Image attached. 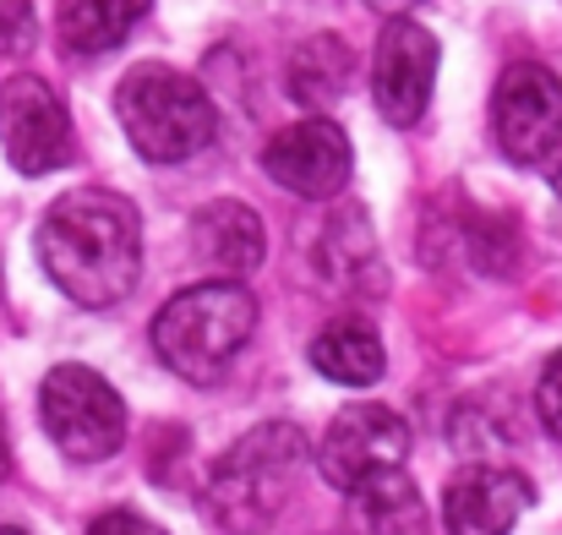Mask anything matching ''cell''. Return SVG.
I'll list each match as a JSON object with an SVG mask.
<instances>
[{
    "mask_svg": "<svg viewBox=\"0 0 562 535\" xmlns=\"http://www.w3.org/2000/svg\"><path fill=\"white\" fill-rule=\"evenodd\" d=\"M191 246L218 279H240L262 263V219L246 202H207L191 224Z\"/></svg>",
    "mask_w": 562,
    "mask_h": 535,
    "instance_id": "obj_12",
    "label": "cell"
},
{
    "mask_svg": "<svg viewBox=\"0 0 562 535\" xmlns=\"http://www.w3.org/2000/svg\"><path fill=\"white\" fill-rule=\"evenodd\" d=\"M437 38L409 22V16H393L376 38V55H372V93H376V110L387 126H415L431 104V82H437Z\"/></svg>",
    "mask_w": 562,
    "mask_h": 535,
    "instance_id": "obj_9",
    "label": "cell"
},
{
    "mask_svg": "<svg viewBox=\"0 0 562 535\" xmlns=\"http://www.w3.org/2000/svg\"><path fill=\"white\" fill-rule=\"evenodd\" d=\"M547 165H552V170H547V176H552V191H558V197H562V143H558V154H552Z\"/></svg>",
    "mask_w": 562,
    "mask_h": 535,
    "instance_id": "obj_22",
    "label": "cell"
},
{
    "mask_svg": "<svg viewBox=\"0 0 562 535\" xmlns=\"http://www.w3.org/2000/svg\"><path fill=\"white\" fill-rule=\"evenodd\" d=\"M115 110H121L132 148L148 165H181L218 137V115H213V99L202 93V82L165 60L132 66L115 88Z\"/></svg>",
    "mask_w": 562,
    "mask_h": 535,
    "instance_id": "obj_4",
    "label": "cell"
},
{
    "mask_svg": "<svg viewBox=\"0 0 562 535\" xmlns=\"http://www.w3.org/2000/svg\"><path fill=\"white\" fill-rule=\"evenodd\" d=\"M530 503H536V487L519 470L475 465L453 476V487L442 492V520H448V535H508Z\"/></svg>",
    "mask_w": 562,
    "mask_h": 535,
    "instance_id": "obj_11",
    "label": "cell"
},
{
    "mask_svg": "<svg viewBox=\"0 0 562 535\" xmlns=\"http://www.w3.org/2000/svg\"><path fill=\"white\" fill-rule=\"evenodd\" d=\"M312 366L328 377V382H345V388H367L382 377V339L367 317H334L317 339H312Z\"/></svg>",
    "mask_w": 562,
    "mask_h": 535,
    "instance_id": "obj_13",
    "label": "cell"
},
{
    "mask_svg": "<svg viewBox=\"0 0 562 535\" xmlns=\"http://www.w3.org/2000/svg\"><path fill=\"white\" fill-rule=\"evenodd\" d=\"M350 82H356V55H350V44L339 33H317V38H306L290 55V93L301 104H312V110L345 99Z\"/></svg>",
    "mask_w": 562,
    "mask_h": 535,
    "instance_id": "obj_15",
    "label": "cell"
},
{
    "mask_svg": "<svg viewBox=\"0 0 562 535\" xmlns=\"http://www.w3.org/2000/svg\"><path fill=\"white\" fill-rule=\"evenodd\" d=\"M0 148L16 176H49L71 165V115L44 77H11L0 88Z\"/></svg>",
    "mask_w": 562,
    "mask_h": 535,
    "instance_id": "obj_8",
    "label": "cell"
},
{
    "mask_svg": "<svg viewBox=\"0 0 562 535\" xmlns=\"http://www.w3.org/2000/svg\"><path fill=\"white\" fill-rule=\"evenodd\" d=\"M0 535H22V531H0Z\"/></svg>",
    "mask_w": 562,
    "mask_h": 535,
    "instance_id": "obj_23",
    "label": "cell"
},
{
    "mask_svg": "<svg viewBox=\"0 0 562 535\" xmlns=\"http://www.w3.org/2000/svg\"><path fill=\"white\" fill-rule=\"evenodd\" d=\"M409 459V421L387 404H350L328 421L323 443H317V476L334 492H361L367 481H382L393 470H404Z\"/></svg>",
    "mask_w": 562,
    "mask_h": 535,
    "instance_id": "obj_6",
    "label": "cell"
},
{
    "mask_svg": "<svg viewBox=\"0 0 562 535\" xmlns=\"http://www.w3.org/2000/svg\"><path fill=\"white\" fill-rule=\"evenodd\" d=\"M38 263L55 290L88 312H110L137 290L143 274V224L137 208L115 191L77 186L49 202L38 224Z\"/></svg>",
    "mask_w": 562,
    "mask_h": 535,
    "instance_id": "obj_1",
    "label": "cell"
},
{
    "mask_svg": "<svg viewBox=\"0 0 562 535\" xmlns=\"http://www.w3.org/2000/svg\"><path fill=\"white\" fill-rule=\"evenodd\" d=\"M492 132L514 165H547L562 143V82L552 66L519 60L497 77L492 93Z\"/></svg>",
    "mask_w": 562,
    "mask_h": 535,
    "instance_id": "obj_7",
    "label": "cell"
},
{
    "mask_svg": "<svg viewBox=\"0 0 562 535\" xmlns=\"http://www.w3.org/2000/svg\"><path fill=\"white\" fill-rule=\"evenodd\" d=\"M251 328H257L251 290H240L235 279H207L165 301V312L154 317V350L176 377L213 388L229 371V360L246 350Z\"/></svg>",
    "mask_w": 562,
    "mask_h": 535,
    "instance_id": "obj_3",
    "label": "cell"
},
{
    "mask_svg": "<svg viewBox=\"0 0 562 535\" xmlns=\"http://www.w3.org/2000/svg\"><path fill=\"white\" fill-rule=\"evenodd\" d=\"M38 415L55 448L77 465L110 459L126 443V404L93 366H55L38 388Z\"/></svg>",
    "mask_w": 562,
    "mask_h": 535,
    "instance_id": "obj_5",
    "label": "cell"
},
{
    "mask_svg": "<svg viewBox=\"0 0 562 535\" xmlns=\"http://www.w3.org/2000/svg\"><path fill=\"white\" fill-rule=\"evenodd\" d=\"M33 38V11L27 0H0V49H22Z\"/></svg>",
    "mask_w": 562,
    "mask_h": 535,
    "instance_id": "obj_18",
    "label": "cell"
},
{
    "mask_svg": "<svg viewBox=\"0 0 562 535\" xmlns=\"http://www.w3.org/2000/svg\"><path fill=\"white\" fill-rule=\"evenodd\" d=\"M350 165H356L350 137H345V126H334L328 115H306V121L273 132L268 148H262L268 180H279V186L295 191V197H334V191L350 180Z\"/></svg>",
    "mask_w": 562,
    "mask_h": 535,
    "instance_id": "obj_10",
    "label": "cell"
},
{
    "mask_svg": "<svg viewBox=\"0 0 562 535\" xmlns=\"http://www.w3.org/2000/svg\"><path fill=\"white\" fill-rule=\"evenodd\" d=\"M350 509H356V520H361L367 535H415V525H420V498L404 481V470H393L382 481H367L361 492H350Z\"/></svg>",
    "mask_w": 562,
    "mask_h": 535,
    "instance_id": "obj_16",
    "label": "cell"
},
{
    "mask_svg": "<svg viewBox=\"0 0 562 535\" xmlns=\"http://www.w3.org/2000/svg\"><path fill=\"white\" fill-rule=\"evenodd\" d=\"M367 5L387 11V16H404V11H409V5H420V0H367Z\"/></svg>",
    "mask_w": 562,
    "mask_h": 535,
    "instance_id": "obj_20",
    "label": "cell"
},
{
    "mask_svg": "<svg viewBox=\"0 0 562 535\" xmlns=\"http://www.w3.org/2000/svg\"><path fill=\"white\" fill-rule=\"evenodd\" d=\"M541 421L552 426V437L562 443V356L547 360V371H541Z\"/></svg>",
    "mask_w": 562,
    "mask_h": 535,
    "instance_id": "obj_17",
    "label": "cell"
},
{
    "mask_svg": "<svg viewBox=\"0 0 562 535\" xmlns=\"http://www.w3.org/2000/svg\"><path fill=\"white\" fill-rule=\"evenodd\" d=\"M312 470V443L295 432V426H257L246 432L207 476V492H202V509L213 525L235 535H268L284 509L295 503L301 481Z\"/></svg>",
    "mask_w": 562,
    "mask_h": 535,
    "instance_id": "obj_2",
    "label": "cell"
},
{
    "mask_svg": "<svg viewBox=\"0 0 562 535\" xmlns=\"http://www.w3.org/2000/svg\"><path fill=\"white\" fill-rule=\"evenodd\" d=\"M5 470H11V443H5V415H0V481H5Z\"/></svg>",
    "mask_w": 562,
    "mask_h": 535,
    "instance_id": "obj_21",
    "label": "cell"
},
{
    "mask_svg": "<svg viewBox=\"0 0 562 535\" xmlns=\"http://www.w3.org/2000/svg\"><path fill=\"white\" fill-rule=\"evenodd\" d=\"M148 0H60L55 33L71 55H110L137 22Z\"/></svg>",
    "mask_w": 562,
    "mask_h": 535,
    "instance_id": "obj_14",
    "label": "cell"
},
{
    "mask_svg": "<svg viewBox=\"0 0 562 535\" xmlns=\"http://www.w3.org/2000/svg\"><path fill=\"white\" fill-rule=\"evenodd\" d=\"M88 535H170V531H159L154 520H143V514H104V520H93V531Z\"/></svg>",
    "mask_w": 562,
    "mask_h": 535,
    "instance_id": "obj_19",
    "label": "cell"
}]
</instances>
